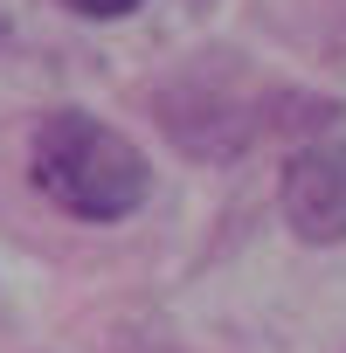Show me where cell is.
<instances>
[{
    "instance_id": "6da1fadb",
    "label": "cell",
    "mask_w": 346,
    "mask_h": 353,
    "mask_svg": "<svg viewBox=\"0 0 346 353\" xmlns=\"http://www.w3.org/2000/svg\"><path fill=\"white\" fill-rule=\"evenodd\" d=\"M28 181L77 222H125L152 201V159L97 111L63 104L28 132Z\"/></svg>"
},
{
    "instance_id": "7a4b0ae2",
    "label": "cell",
    "mask_w": 346,
    "mask_h": 353,
    "mask_svg": "<svg viewBox=\"0 0 346 353\" xmlns=\"http://www.w3.org/2000/svg\"><path fill=\"white\" fill-rule=\"evenodd\" d=\"M270 104H277V90H270ZM270 104L243 90V77H236L229 56H222V63H215V56H208V63H187L181 77L152 97L166 139L181 145L187 159H236V152L270 125Z\"/></svg>"
},
{
    "instance_id": "3957f363",
    "label": "cell",
    "mask_w": 346,
    "mask_h": 353,
    "mask_svg": "<svg viewBox=\"0 0 346 353\" xmlns=\"http://www.w3.org/2000/svg\"><path fill=\"white\" fill-rule=\"evenodd\" d=\"M277 208L298 243H312V250L346 243V139H312L284 159Z\"/></svg>"
},
{
    "instance_id": "277c9868",
    "label": "cell",
    "mask_w": 346,
    "mask_h": 353,
    "mask_svg": "<svg viewBox=\"0 0 346 353\" xmlns=\"http://www.w3.org/2000/svg\"><path fill=\"white\" fill-rule=\"evenodd\" d=\"M63 8H70L77 21H125V14L145 8V0H63Z\"/></svg>"
}]
</instances>
